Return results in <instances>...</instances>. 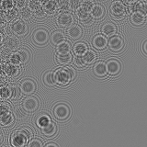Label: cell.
<instances>
[{"label": "cell", "mask_w": 147, "mask_h": 147, "mask_svg": "<svg viewBox=\"0 0 147 147\" xmlns=\"http://www.w3.org/2000/svg\"><path fill=\"white\" fill-rule=\"evenodd\" d=\"M53 75L54 84L65 86L68 85L75 77V72L68 67H60L53 73Z\"/></svg>", "instance_id": "6da1fadb"}, {"label": "cell", "mask_w": 147, "mask_h": 147, "mask_svg": "<svg viewBox=\"0 0 147 147\" xmlns=\"http://www.w3.org/2000/svg\"><path fill=\"white\" fill-rule=\"evenodd\" d=\"M30 134L25 130H18L11 135V144L14 146H25L28 144Z\"/></svg>", "instance_id": "7a4b0ae2"}, {"label": "cell", "mask_w": 147, "mask_h": 147, "mask_svg": "<svg viewBox=\"0 0 147 147\" xmlns=\"http://www.w3.org/2000/svg\"><path fill=\"white\" fill-rule=\"evenodd\" d=\"M11 33L17 37H23L27 34L29 30V24L22 20H17L13 21L9 26Z\"/></svg>", "instance_id": "3957f363"}, {"label": "cell", "mask_w": 147, "mask_h": 147, "mask_svg": "<svg viewBox=\"0 0 147 147\" xmlns=\"http://www.w3.org/2000/svg\"><path fill=\"white\" fill-rule=\"evenodd\" d=\"M74 23V18L70 13L64 12L58 15L56 18V24L61 29H69Z\"/></svg>", "instance_id": "277c9868"}, {"label": "cell", "mask_w": 147, "mask_h": 147, "mask_svg": "<svg viewBox=\"0 0 147 147\" xmlns=\"http://www.w3.org/2000/svg\"><path fill=\"white\" fill-rule=\"evenodd\" d=\"M42 5V10L44 13H46L47 15H54L59 12L60 8H61V3H59L58 1H45L41 3Z\"/></svg>", "instance_id": "5b68a950"}, {"label": "cell", "mask_w": 147, "mask_h": 147, "mask_svg": "<svg viewBox=\"0 0 147 147\" xmlns=\"http://www.w3.org/2000/svg\"><path fill=\"white\" fill-rule=\"evenodd\" d=\"M108 45L110 51H112L114 53H118L124 47V40L118 35H114L110 37L108 40Z\"/></svg>", "instance_id": "8992f818"}, {"label": "cell", "mask_w": 147, "mask_h": 147, "mask_svg": "<svg viewBox=\"0 0 147 147\" xmlns=\"http://www.w3.org/2000/svg\"><path fill=\"white\" fill-rule=\"evenodd\" d=\"M109 10L114 18H121L126 13V7L121 1H114L110 5Z\"/></svg>", "instance_id": "52a82bcc"}, {"label": "cell", "mask_w": 147, "mask_h": 147, "mask_svg": "<svg viewBox=\"0 0 147 147\" xmlns=\"http://www.w3.org/2000/svg\"><path fill=\"white\" fill-rule=\"evenodd\" d=\"M70 108L65 104H59L54 108V116L58 119H65L70 116Z\"/></svg>", "instance_id": "ba28073f"}, {"label": "cell", "mask_w": 147, "mask_h": 147, "mask_svg": "<svg viewBox=\"0 0 147 147\" xmlns=\"http://www.w3.org/2000/svg\"><path fill=\"white\" fill-rule=\"evenodd\" d=\"M76 14L79 20L83 24H85L86 26L90 25L92 21H93V18H91L90 13L86 10L85 8H83L82 7H76Z\"/></svg>", "instance_id": "9c48e42d"}, {"label": "cell", "mask_w": 147, "mask_h": 147, "mask_svg": "<svg viewBox=\"0 0 147 147\" xmlns=\"http://www.w3.org/2000/svg\"><path fill=\"white\" fill-rule=\"evenodd\" d=\"M36 88H37V85L35 84L34 81H32L30 79L24 80L20 86V92L22 94L27 95V96H30L32 93H34Z\"/></svg>", "instance_id": "30bf717a"}, {"label": "cell", "mask_w": 147, "mask_h": 147, "mask_svg": "<svg viewBox=\"0 0 147 147\" xmlns=\"http://www.w3.org/2000/svg\"><path fill=\"white\" fill-rule=\"evenodd\" d=\"M29 58H30V54L26 50H20L18 53H13L10 57L11 62L14 64H16V65L21 63H26L29 60Z\"/></svg>", "instance_id": "8fae6325"}, {"label": "cell", "mask_w": 147, "mask_h": 147, "mask_svg": "<svg viewBox=\"0 0 147 147\" xmlns=\"http://www.w3.org/2000/svg\"><path fill=\"white\" fill-rule=\"evenodd\" d=\"M39 107V100L35 96H28L23 101V109L26 111L33 112Z\"/></svg>", "instance_id": "7c38bea8"}, {"label": "cell", "mask_w": 147, "mask_h": 147, "mask_svg": "<svg viewBox=\"0 0 147 147\" xmlns=\"http://www.w3.org/2000/svg\"><path fill=\"white\" fill-rule=\"evenodd\" d=\"M49 40V34L47 30H45L43 29L37 30L34 34H33V40L37 44L39 45H43L48 41Z\"/></svg>", "instance_id": "4fadbf2b"}, {"label": "cell", "mask_w": 147, "mask_h": 147, "mask_svg": "<svg viewBox=\"0 0 147 147\" xmlns=\"http://www.w3.org/2000/svg\"><path fill=\"white\" fill-rule=\"evenodd\" d=\"M118 28L117 26L112 22H106L103 24V26L101 27V31L104 36L106 37H112L115 35V33L117 32Z\"/></svg>", "instance_id": "5bb4252c"}, {"label": "cell", "mask_w": 147, "mask_h": 147, "mask_svg": "<svg viewBox=\"0 0 147 147\" xmlns=\"http://www.w3.org/2000/svg\"><path fill=\"white\" fill-rule=\"evenodd\" d=\"M106 67H107V73L110 74V75H117L121 71V63L115 59L108 61L106 63Z\"/></svg>", "instance_id": "9a60e30c"}, {"label": "cell", "mask_w": 147, "mask_h": 147, "mask_svg": "<svg viewBox=\"0 0 147 147\" xmlns=\"http://www.w3.org/2000/svg\"><path fill=\"white\" fill-rule=\"evenodd\" d=\"M108 40L104 35H96L93 40V46L98 50H103L107 47Z\"/></svg>", "instance_id": "2e32d148"}, {"label": "cell", "mask_w": 147, "mask_h": 147, "mask_svg": "<svg viewBox=\"0 0 147 147\" xmlns=\"http://www.w3.org/2000/svg\"><path fill=\"white\" fill-rule=\"evenodd\" d=\"M104 7L98 4H94L93 7H92L91 10H90V16L92 18H96V20H98L101 18L104 15Z\"/></svg>", "instance_id": "e0dca14e"}, {"label": "cell", "mask_w": 147, "mask_h": 147, "mask_svg": "<svg viewBox=\"0 0 147 147\" xmlns=\"http://www.w3.org/2000/svg\"><path fill=\"white\" fill-rule=\"evenodd\" d=\"M146 15L142 12H132L131 15V20L134 25H142L145 22Z\"/></svg>", "instance_id": "ac0fdd59"}, {"label": "cell", "mask_w": 147, "mask_h": 147, "mask_svg": "<svg viewBox=\"0 0 147 147\" xmlns=\"http://www.w3.org/2000/svg\"><path fill=\"white\" fill-rule=\"evenodd\" d=\"M83 33L82 29L78 25H74L71 28H69L67 30V35L70 37L72 40L79 39Z\"/></svg>", "instance_id": "d6986e66"}, {"label": "cell", "mask_w": 147, "mask_h": 147, "mask_svg": "<svg viewBox=\"0 0 147 147\" xmlns=\"http://www.w3.org/2000/svg\"><path fill=\"white\" fill-rule=\"evenodd\" d=\"M40 131H41V133H42L43 135L50 137V136L54 135L55 132L57 131V126H56V124H55V123L51 121L48 125H46L45 127L41 128Z\"/></svg>", "instance_id": "ffe728a7"}, {"label": "cell", "mask_w": 147, "mask_h": 147, "mask_svg": "<svg viewBox=\"0 0 147 147\" xmlns=\"http://www.w3.org/2000/svg\"><path fill=\"white\" fill-rule=\"evenodd\" d=\"M87 51H88V47L85 42H78L74 46V53L76 56H83Z\"/></svg>", "instance_id": "44dd1931"}, {"label": "cell", "mask_w": 147, "mask_h": 147, "mask_svg": "<svg viewBox=\"0 0 147 147\" xmlns=\"http://www.w3.org/2000/svg\"><path fill=\"white\" fill-rule=\"evenodd\" d=\"M94 73L98 76H105L107 74V67H106V63L103 62H98L93 68Z\"/></svg>", "instance_id": "7402d4cb"}, {"label": "cell", "mask_w": 147, "mask_h": 147, "mask_svg": "<svg viewBox=\"0 0 147 147\" xmlns=\"http://www.w3.org/2000/svg\"><path fill=\"white\" fill-rule=\"evenodd\" d=\"M71 44L66 40L62 41L61 43L57 45L56 47V52L57 54H65V53H69L71 51Z\"/></svg>", "instance_id": "603a6c76"}, {"label": "cell", "mask_w": 147, "mask_h": 147, "mask_svg": "<svg viewBox=\"0 0 147 147\" xmlns=\"http://www.w3.org/2000/svg\"><path fill=\"white\" fill-rule=\"evenodd\" d=\"M14 121H15V118L10 111L1 114V124L3 126H11Z\"/></svg>", "instance_id": "cb8c5ba5"}, {"label": "cell", "mask_w": 147, "mask_h": 147, "mask_svg": "<svg viewBox=\"0 0 147 147\" xmlns=\"http://www.w3.org/2000/svg\"><path fill=\"white\" fill-rule=\"evenodd\" d=\"M81 57H82L83 61H84V63H85V65H86V64H91V63H93L96 62V55L95 52H93V51H91V50H88Z\"/></svg>", "instance_id": "d4e9b609"}, {"label": "cell", "mask_w": 147, "mask_h": 147, "mask_svg": "<svg viewBox=\"0 0 147 147\" xmlns=\"http://www.w3.org/2000/svg\"><path fill=\"white\" fill-rule=\"evenodd\" d=\"M64 40V35L62 31L60 30H56L53 32L52 36H51V40H52V43L53 44H55V45H58L63 41Z\"/></svg>", "instance_id": "484cf974"}, {"label": "cell", "mask_w": 147, "mask_h": 147, "mask_svg": "<svg viewBox=\"0 0 147 147\" xmlns=\"http://www.w3.org/2000/svg\"><path fill=\"white\" fill-rule=\"evenodd\" d=\"M73 55L71 53H65V54H56V62L61 64H66L71 62Z\"/></svg>", "instance_id": "4316f807"}, {"label": "cell", "mask_w": 147, "mask_h": 147, "mask_svg": "<svg viewBox=\"0 0 147 147\" xmlns=\"http://www.w3.org/2000/svg\"><path fill=\"white\" fill-rule=\"evenodd\" d=\"M131 11L132 12H142V13H145V3L144 2H135L133 4V6H131L130 7Z\"/></svg>", "instance_id": "83f0119b"}, {"label": "cell", "mask_w": 147, "mask_h": 147, "mask_svg": "<svg viewBox=\"0 0 147 147\" xmlns=\"http://www.w3.org/2000/svg\"><path fill=\"white\" fill-rule=\"evenodd\" d=\"M51 122L50 121V118L49 116H47V115H40V116L38 118V119H37V123H38V126L41 129L45 127L46 125H48V124Z\"/></svg>", "instance_id": "f1b7e54d"}, {"label": "cell", "mask_w": 147, "mask_h": 147, "mask_svg": "<svg viewBox=\"0 0 147 147\" xmlns=\"http://www.w3.org/2000/svg\"><path fill=\"white\" fill-rule=\"evenodd\" d=\"M1 93H2L3 98H10L13 95V88L10 86H3L2 90H1Z\"/></svg>", "instance_id": "f546056e"}, {"label": "cell", "mask_w": 147, "mask_h": 147, "mask_svg": "<svg viewBox=\"0 0 147 147\" xmlns=\"http://www.w3.org/2000/svg\"><path fill=\"white\" fill-rule=\"evenodd\" d=\"M40 5L41 3L39 1H30L29 3V7L28 8H29L31 12L38 13L39 11H40V8H41Z\"/></svg>", "instance_id": "4dcf8cb0"}, {"label": "cell", "mask_w": 147, "mask_h": 147, "mask_svg": "<svg viewBox=\"0 0 147 147\" xmlns=\"http://www.w3.org/2000/svg\"><path fill=\"white\" fill-rule=\"evenodd\" d=\"M74 7H75V3H73V2L63 1L61 3V8L63 9V10L67 11V13H69V11H72Z\"/></svg>", "instance_id": "1f68e13d"}, {"label": "cell", "mask_w": 147, "mask_h": 147, "mask_svg": "<svg viewBox=\"0 0 147 147\" xmlns=\"http://www.w3.org/2000/svg\"><path fill=\"white\" fill-rule=\"evenodd\" d=\"M18 45H20V41H18L17 39L10 38L8 40H7V47L9 48V49H11V50L18 48Z\"/></svg>", "instance_id": "d6a6232c"}, {"label": "cell", "mask_w": 147, "mask_h": 147, "mask_svg": "<svg viewBox=\"0 0 147 147\" xmlns=\"http://www.w3.org/2000/svg\"><path fill=\"white\" fill-rule=\"evenodd\" d=\"M44 83L46 85H48V86H53L54 84V81H53V73H47L46 75L44 76Z\"/></svg>", "instance_id": "836d02e7"}, {"label": "cell", "mask_w": 147, "mask_h": 147, "mask_svg": "<svg viewBox=\"0 0 147 147\" xmlns=\"http://www.w3.org/2000/svg\"><path fill=\"white\" fill-rule=\"evenodd\" d=\"M14 5H15V2H13V1H4L2 3V7L3 9L7 11L14 8Z\"/></svg>", "instance_id": "e575fe53"}, {"label": "cell", "mask_w": 147, "mask_h": 147, "mask_svg": "<svg viewBox=\"0 0 147 147\" xmlns=\"http://www.w3.org/2000/svg\"><path fill=\"white\" fill-rule=\"evenodd\" d=\"M7 14V20H12V18L14 17H16L17 16V14H18V11H17V9H15V7H14L13 9H10V10H7L6 12Z\"/></svg>", "instance_id": "d590c367"}, {"label": "cell", "mask_w": 147, "mask_h": 147, "mask_svg": "<svg viewBox=\"0 0 147 147\" xmlns=\"http://www.w3.org/2000/svg\"><path fill=\"white\" fill-rule=\"evenodd\" d=\"M74 63H75V64L78 67H84L85 66V63H84V61H83L81 56H76L75 58V60H74Z\"/></svg>", "instance_id": "8d00e7d4"}, {"label": "cell", "mask_w": 147, "mask_h": 147, "mask_svg": "<svg viewBox=\"0 0 147 147\" xmlns=\"http://www.w3.org/2000/svg\"><path fill=\"white\" fill-rule=\"evenodd\" d=\"M29 146H30V147H41L42 146V142H41V141L40 139H34L30 142Z\"/></svg>", "instance_id": "74e56055"}, {"label": "cell", "mask_w": 147, "mask_h": 147, "mask_svg": "<svg viewBox=\"0 0 147 147\" xmlns=\"http://www.w3.org/2000/svg\"><path fill=\"white\" fill-rule=\"evenodd\" d=\"M9 111H10V106H9L7 103L3 102L1 104V114H5Z\"/></svg>", "instance_id": "f35d334b"}, {"label": "cell", "mask_w": 147, "mask_h": 147, "mask_svg": "<svg viewBox=\"0 0 147 147\" xmlns=\"http://www.w3.org/2000/svg\"><path fill=\"white\" fill-rule=\"evenodd\" d=\"M21 16L24 18H30L31 17V13L29 8H24L21 11Z\"/></svg>", "instance_id": "ab89813d"}, {"label": "cell", "mask_w": 147, "mask_h": 147, "mask_svg": "<svg viewBox=\"0 0 147 147\" xmlns=\"http://www.w3.org/2000/svg\"><path fill=\"white\" fill-rule=\"evenodd\" d=\"M15 5H16V6H17V7H24L25 6V2L24 1H18V2H16L15 3Z\"/></svg>", "instance_id": "60d3db41"}, {"label": "cell", "mask_w": 147, "mask_h": 147, "mask_svg": "<svg viewBox=\"0 0 147 147\" xmlns=\"http://www.w3.org/2000/svg\"><path fill=\"white\" fill-rule=\"evenodd\" d=\"M45 146H46V147H48V146H54V147H57L58 145H57V144H46Z\"/></svg>", "instance_id": "b9f144b4"}, {"label": "cell", "mask_w": 147, "mask_h": 147, "mask_svg": "<svg viewBox=\"0 0 147 147\" xmlns=\"http://www.w3.org/2000/svg\"><path fill=\"white\" fill-rule=\"evenodd\" d=\"M145 45H146V41H144V46H142V48H144V54H146V49H145Z\"/></svg>", "instance_id": "7bdbcfd3"}]
</instances>
